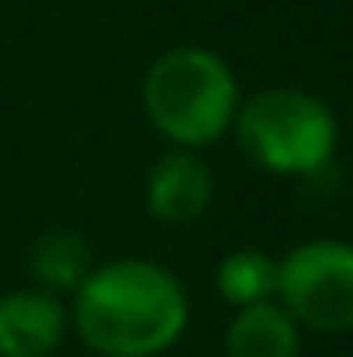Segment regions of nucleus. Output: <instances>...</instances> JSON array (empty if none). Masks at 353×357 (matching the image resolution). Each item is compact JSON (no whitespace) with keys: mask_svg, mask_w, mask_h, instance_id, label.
Here are the masks:
<instances>
[{"mask_svg":"<svg viewBox=\"0 0 353 357\" xmlns=\"http://www.w3.org/2000/svg\"><path fill=\"white\" fill-rule=\"evenodd\" d=\"M142 108L175 150H204L233 129L241 88L216 50L175 46L150 63L142 79Z\"/></svg>","mask_w":353,"mask_h":357,"instance_id":"nucleus-2","label":"nucleus"},{"mask_svg":"<svg viewBox=\"0 0 353 357\" xmlns=\"http://www.w3.org/2000/svg\"><path fill=\"white\" fill-rule=\"evenodd\" d=\"M29 274L33 287L50 291V295H75L80 282L91 274V250L88 241L71 229H50L33 241L29 250Z\"/></svg>","mask_w":353,"mask_h":357,"instance_id":"nucleus-8","label":"nucleus"},{"mask_svg":"<svg viewBox=\"0 0 353 357\" xmlns=\"http://www.w3.org/2000/svg\"><path fill=\"white\" fill-rule=\"evenodd\" d=\"M71 333V312L42 287L0 295V357H50Z\"/></svg>","mask_w":353,"mask_h":357,"instance_id":"nucleus-6","label":"nucleus"},{"mask_svg":"<svg viewBox=\"0 0 353 357\" xmlns=\"http://www.w3.org/2000/svg\"><path fill=\"white\" fill-rule=\"evenodd\" d=\"M216 199V175L200 150H167L146 171V208L163 225H191Z\"/></svg>","mask_w":353,"mask_h":357,"instance_id":"nucleus-5","label":"nucleus"},{"mask_svg":"<svg viewBox=\"0 0 353 357\" xmlns=\"http://www.w3.org/2000/svg\"><path fill=\"white\" fill-rule=\"evenodd\" d=\"M274 287H278V258H270L266 250H233L216 266V291L233 312L274 299Z\"/></svg>","mask_w":353,"mask_h":357,"instance_id":"nucleus-9","label":"nucleus"},{"mask_svg":"<svg viewBox=\"0 0 353 357\" xmlns=\"http://www.w3.org/2000/svg\"><path fill=\"white\" fill-rule=\"evenodd\" d=\"M71 328L100 357H158L187 333V287L150 258L91 266L71 295Z\"/></svg>","mask_w":353,"mask_h":357,"instance_id":"nucleus-1","label":"nucleus"},{"mask_svg":"<svg viewBox=\"0 0 353 357\" xmlns=\"http://www.w3.org/2000/svg\"><path fill=\"white\" fill-rule=\"evenodd\" d=\"M225 357H299V324L278 299L241 307L225 328Z\"/></svg>","mask_w":353,"mask_h":357,"instance_id":"nucleus-7","label":"nucleus"},{"mask_svg":"<svg viewBox=\"0 0 353 357\" xmlns=\"http://www.w3.org/2000/svg\"><path fill=\"white\" fill-rule=\"evenodd\" d=\"M274 299L312 333H353V245L316 237L278 258Z\"/></svg>","mask_w":353,"mask_h":357,"instance_id":"nucleus-4","label":"nucleus"},{"mask_svg":"<svg viewBox=\"0 0 353 357\" xmlns=\"http://www.w3.org/2000/svg\"><path fill=\"white\" fill-rule=\"evenodd\" d=\"M229 133L258 171L278 178L324 171L341 142L333 108L303 88H262L254 96H241Z\"/></svg>","mask_w":353,"mask_h":357,"instance_id":"nucleus-3","label":"nucleus"}]
</instances>
